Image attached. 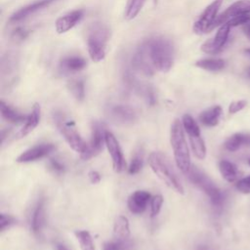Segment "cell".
I'll return each mask as SVG.
<instances>
[{"mask_svg": "<svg viewBox=\"0 0 250 250\" xmlns=\"http://www.w3.org/2000/svg\"><path fill=\"white\" fill-rule=\"evenodd\" d=\"M143 44L156 69L167 72L172 68L175 50L170 40L163 37H154L145 41Z\"/></svg>", "mask_w": 250, "mask_h": 250, "instance_id": "6da1fadb", "label": "cell"}, {"mask_svg": "<svg viewBox=\"0 0 250 250\" xmlns=\"http://www.w3.org/2000/svg\"><path fill=\"white\" fill-rule=\"evenodd\" d=\"M147 162L151 171L165 186L179 194L185 193V188L181 181L165 155L161 152L153 151L148 155Z\"/></svg>", "mask_w": 250, "mask_h": 250, "instance_id": "7a4b0ae2", "label": "cell"}, {"mask_svg": "<svg viewBox=\"0 0 250 250\" xmlns=\"http://www.w3.org/2000/svg\"><path fill=\"white\" fill-rule=\"evenodd\" d=\"M170 144L177 167L183 173L187 174L191 167L190 153L185 137V130L182 121L179 119H175L171 125Z\"/></svg>", "mask_w": 250, "mask_h": 250, "instance_id": "3957f363", "label": "cell"}, {"mask_svg": "<svg viewBox=\"0 0 250 250\" xmlns=\"http://www.w3.org/2000/svg\"><path fill=\"white\" fill-rule=\"evenodd\" d=\"M109 39V29L102 22H92L87 29V46L89 55L95 62L105 57V47Z\"/></svg>", "mask_w": 250, "mask_h": 250, "instance_id": "277c9868", "label": "cell"}, {"mask_svg": "<svg viewBox=\"0 0 250 250\" xmlns=\"http://www.w3.org/2000/svg\"><path fill=\"white\" fill-rule=\"evenodd\" d=\"M187 174L188 180L209 197L212 206L217 210L222 209L225 202V194L215 183L195 166H191Z\"/></svg>", "mask_w": 250, "mask_h": 250, "instance_id": "5b68a950", "label": "cell"}, {"mask_svg": "<svg viewBox=\"0 0 250 250\" xmlns=\"http://www.w3.org/2000/svg\"><path fill=\"white\" fill-rule=\"evenodd\" d=\"M55 121L59 131L63 136L65 142L71 149L80 154L87 148V144L81 138L79 133L74 128V123L66 121L62 113H55Z\"/></svg>", "mask_w": 250, "mask_h": 250, "instance_id": "8992f818", "label": "cell"}, {"mask_svg": "<svg viewBox=\"0 0 250 250\" xmlns=\"http://www.w3.org/2000/svg\"><path fill=\"white\" fill-rule=\"evenodd\" d=\"M105 132L106 130L103 124L99 122H94L92 126V134L89 144H87V148L83 153L80 154L81 159L87 161L92 157L97 156L104 148L105 145Z\"/></svg>", "mask_w": 250, "mask_h": 250, "instance_id": "52a82bcc", "label": "cell"}, {"mask_svg": "<svg viewBox=\"0 0 250 250\" xmlns=\"http://www.w3.org/2000/svg\"><path fill=\"white\" fill-rule=\"evenodd\" d=\"M223 3V0H215L206 7L198 20L193 24V31L197 34H203L212 30V25L217 18V13Z\"/></svg>", "mask_w": 250, "mask_h": 250, "instance_id": "ba28073f", "label": "cell"}, {"mask_svg": "<svg viewBox=\"0 0 250 250\" xmlns=\"http://www.w3.org/2000/svg\"><path fill=\"white\" fill-rule=\"evenodd\" d=\"M105 146L111 156L113 170L116 173L122 172L125 168V160L122 149L115 136L109 131L105 132Z\"/></svg>", "mask_w": 250, "mask_h": 250, "instance_id": "9c48e42d", "label": "cell"}, {"mask_svg": "<svg viewBox=\"0 0 250 250\" xmlns=\"http://www.w3.org/2000/svg\"><path fill=\"white\" fill-rule=\"evenodd\" d=\"M243 14H250V0H238L231 4L221 15L217 16L212 25V30L219 25L227 23L231 18Z\"/></svg>", "mask_w": 250, "mask_h": 250, "instance_id": "30bf717a", "label": "cell"}, {"mask_svg": "<svg viewBox=\"0 0 250 250\" xmlns=\"http://www.w3.org/2000/svg\"><path fill=\"white\" fill-rule=\"evenodd\" d=\"M229 29H230V26L229 25V23L222 24L218 29L215 37L205 41L202 44L201 51L210 55H216L220 53L228 40Z\"/></svg>", "mask_w": 250, "mask_h": 250, "instance_id": "8fae6325", "label": "cell"}, {"mask_svg": "<svg viewBox=\"0 0 250 250\" xmlns=\"http://www.w3.org/2000/svg\"><path fill=\"white\" fill-rule=\"evenodd\" d=\"M54 149H55V146L53 144H48V143L39 144L21 152L16 158V161L19 163H27V162L36 161L38 159H41L47 156Z\"/></svg>", "mask_w": 250, "mask_h": 250, "instance_id": "7c38bea8", "label": "cell"}, {"mask_svg": "<svg viewBox=\"0 0 250 250\" xmlns=\"http://www.w3.org/2000/svg\"><path fill=\"white\" fill-rule=\"evenodd\" d=\"M133 65L134 67L145 74L146 76H151L153 75L155 71V67L146 50V47L144 44L140 46L138 51L133 57Z\"/></svg>", "mask_w": 250, "mask_h": 250, "instance_id": "4fadbf2b", "label": "cell"}, {"mask_svg": "<svg viewBox=\"0 0 250 250\" xmlns=\"http://www.w3.org/2000/svg\"><path fill=\"white\" fill-rule=\"evenodd\" d=\"M110 118L119 124H132L137 120L135 109L126 104H115L109 108Z\"/></svg>", "mask_w": 250, "mask_h": 250, "instance_id": "5bb4252c", "label": "cell"}, {"mask_svg": "<svg viewBox=\"0 0 250 250\" xmlns=\"http://www.w3.org/2000/svg\"><path fill=\"white\" fill-rule=\"evenodd\" d=\"M151 195L146 190H136L128 198L127 205L131 213L142 214L146 209L148 202H150Z\"/></svg>", "mask_w": 250, "mask_h": 250, "instance_id": "9a60e30c", "label": "cell"}, {"mask_svg": "<svg viewBox=\"0 0 250 250\" xmlns=\"http://www.w3.org/2000/svg\"><path fill=\"white\" fill-rule=\"evenodd\" d=\"M83 17L82 10H74L60 17L56 21V31L60 34L70 30L76 23L80 21Z\"/></svg>", "mask_w": 250, "mask_h": 250, "instance_id": "2e32d148", "label": "cell"}, {"mask_svg": "<svg viewBox=\"0 0 250 250\" xmlns=\"http://www.w3.org/2000/svg\"><path fill=\"white\" fill-rule=\"evenodd\" d=\"M45 217H46L45 216V199L40 198L32 211L31 221H30L31 229L35 235L40 234L45 225Z\"/></svg>", "mask_w": 250, "mask_h": 250, "instance_id": "e0dca14e", "label": "cell"}, {"mask_svg": "<svg viewBox=\"0 0 250 250\" xmlns=\"http://www.w3.org/2000/svg\"><path fill=\"white\" fill-rule=\"evenodd\" d=\"M40 113H41L40 105L38 104H34L32 106L31 112L27 115V118H26L24 124L17 133L18 138L25 137L26 135L31 133L37 127V125L39 124V121H40Z\"/></svg>", "mask_w": 250, "mask_h": 250, "instance_id": "ac0fdd59", "label": "cell"}, {"mask_svg": "<svg viewBox=\"0 0 250 250\" xmlns=\"http://www.w3.org/2000/svg\"><path fill=\"white\" fill-rule=\"evenodd\" d=\"M52 1L53 0H39V1L33 2L32 4L27 5L25 7H22L11 16L10 21H20L25 19L26 17H28L29 15L39 11L40 9H42L46 6H48Z\"/></svg>", "mask_w": 250, "mask_h": 250, "instance_id": "d6986e66", "label": "cell"}, {"mask_svg": "<svg viewBox=\"0 0 250 250\" xmlns=\"http://www.w3.org/2000/svg\"><path fill=\"white\" fill-rule=\"evenodd\" d=\"M222 113H223V109L220 105L211 106L203 110L199 114V121L207 127H214L219 124Z\"/></svg>", "mask_w": 250, "mask_h": 250, "instance_id": "ffe728a7", "label": "cell"}, {"mask_svg": "<svg viewBox=\"0 0 250 250\" xmlns=\"http://www.w3.org/2000/svg\"><path fill=\"white\" fill-rule=\"evenodd\" d=\"M242 146H250V133H235L225 142V148L229 151H236Z\"/></svg>", "mask_w": 250, "mask_h": 250, "instance_id": "44dd1931", "label": "cell"}, {"mask_svg": "<svg viewBox=\"0 0 250 250\" xmlns=\"http://www.w3.org/2000/svg\"><path fill=\"white\" fill-rule=\"evenodd\" d=\"M0 111L2 117L13 124H21L25 122L27 115L21 114L17 110H15L13 107H11L9 104H7L4 101L0 102Z\"/></svg>", "mask_w": 250, "mask_h": 250, "instance_id": "7402d4cb", "label": "cell"}, {"mask_svg": "<svg viewBox=\"0 0 250 250\" xmlns=\"http://www.w3.org/2000/svg\"><path fill=\"white\" fill-rule=\"evenodd\" d=\"M86 61L78 56H71L62 59L60 67L64 72H77L85 68Z\"/></svg>", "mask_w": 250, "mask_h": 250, "instance_id": "603a6c76", "label": "cell"}, {"mask_svg": "<svg viewBox=\"0 0 250 250\" xmlns=\"http://www.w3.org/2000/svg\"><path fill=\"white\" fill-rule=\"evenodd\" d=\"M219 170L222 175V177L229 183H233L238 179L239 177V170L237 169L236 165L229 160L223 159L219 162Z\"/></svg>", "mask_w": 250, "mask_h": 250, "instance_id": "cb8c5ba5", "label": "cell"}, {"mask_svg": "<svg viewBox=\"0 0 250 250\" xmlns=\"http://www.w3.org/2000/svg\"><path fill=\"white\" fill-rule=\"evenodd\" d=\"M113 234L117 239H127L130 236V225L125 216H117L113 223Z\"/></svg>", "mask_w": 250, "mask_h": 250, "instance_id": "d4e9b609", "label": "cell"}, {"mask_svg": "<svg viewBox=\"0 0 250 250\" xmlns=\"http://www.w3.org/2000/svg\"><path fill=\"white\" fill-rule=\"evenodd\" d=\"M188 141L194 156L201 160L204 159L206 156V146L201 135L188 136Z\"/></svg>", "mask_w": 250, "mask_h": 250, "instance_id": "484cf974", "label": "cell"}, {"mask_svg": "<svg viewBox=\"0 0 250 250\" xmlns=\"http://www.w3.org/2000/svg\"><path fill=\"white\" fill-rule=\"evenodd\" d=\"M195 65L204 70L219 71L225 67L226 62L222 59H202L197 61Z\"/></svg>", "mask_w": 250, "mask_h": 250, "instance_id": "4316f807", "label": "cell"}, {"mask_svg": "<svg viewBox=\"0 0 250 250\" xmlns=\"http://www.w3.org/2000/svg\"><path fill=\"white\" fill-rule=\"evenodd\" d=\"M74 235L80 245L81 250H95L93 238L88 230H85V229L75 230Z\"/></svg>", "mask_w": 250, "mask_h": 250, "instance_id": "83f0119b", "label": "cell"}, {"mask_svg": "<svg viewBox=\"0 0 250 250\" xmlns=\"http://www.w3.org/2000/svg\"><path fill=\"white\" fill-rule=\"evenodd\" d=\"M146 0H128L125 10V19L131 21L137 17Z\"/></svg>", "mask_w": 250, "mask_h": 250, "instance_id": "f1b7e54d", "label": "cell"}, {"mask_svg": "<svg viewBox=\"0 0 250 250\" xmlns=\"http://www.w3.org/2000/svg\"><path fill=\"white\" fill-rule=\"evenodd\" d=\"M68 90L71 93V95L77 100V101H83L85 98V87L82 80L73 79L70 80L67 84Z\"/></svg>", "mask_w": 250, "mask_h": 250, "instance_id": "f546056e", "label": "cell"}, {"mask_svg": "<svg viewBox=\"0 0 250 250\" xmlns=\"http://www.w3.org/2000/svg\"><path fill=\"white\" fill-rule=\"evenodd\" d=\"M182 124H183L184 130L188 134V136L201 135L200 134V129H199V126H198L197 122L189 114H185L183 116Z\"/></svg>", "mask_w": 250, "mask_h": 250, "instance_id": "4dcf8cb0", "label": "cell"}, {"mask_svg": "<svg viewBox=\"0 0 250 250\" xmlns=\"http://www.w3.org/2000/svg\"><path fill=\"white\" fill-rule=\"evenodd\" d=\"M133 244L127 239H117L107 241L104 244V250H132Z\"/></svg>", "mask_w": 250, "mask_h": 250, "instance_id": "1f68e13d", "label": "cell"}, {"mask_svg": "<svg viewBox=\"0 0 250 250\" xmlns=\"http://www.w3.org/2000/svg\"><path fill=\"white\" fill-rule=\"evenodd\" d=\"M143 163H144L143 153L137 152L130 161V164L128 167V173L131 175H135L139 173L143 168Z\"/></svg>", "mask_w": 250, "mask_h": 250, "instance_id": "d6a6232c", "label": "cell"}, {"mask_svg": "<svg viewBox=\"0 0 250 250\" xmlns=\"http://www.w3.org/2000/svg\"><path fill=\"white\" fill-rule=\"evenodd\" d=\"M150 216L153 218L157 216L161 210L163 204V196L161 194L153 195L150 199Z\"/></svg>", "mask_w": 250, "mask_h": 250, "instance_id": "836d02e7", "label": "cell"}, {"mask_svg": "<svg viewBox=\"0 0 250 250\" xmlns=\"http://www.w3.org/2000/svg\"><path fill=\"white\" fill-rule=\"evenodd\" d=\"M235 188L243 194H250V175L237 180Z\"/></svg>", "mask_w": 250, "mask_h": 250, "instance_id": "e575fe53", "label": "cell"}, {"mask_svg": "<svg viewBox=\"0 0 250 250\" xmlns=\"http://www.w3.org/2000/svg\"><path fill=\"white\" fill-rule=\"evenodd\" d=\"M249 21H250V14H243V15H239L231 18L227 23H229V25L231 27V26H237L240 24H245Z\"/></svg>", "mask_w": 250, "mask_h": 250, "instance_id": "d590c367", "label": "cell"}, {"mask_svg": "<svg viewBox=\"0 0 250 250\" xmlns=\"http://www.w3.org/2000/svg\"><path fill=\"white\" fill-rule=\"evenodd\" d=\"M16 223V220L14 217L6 214H1L0 215V230L4 231L7 228L11 227Z\"/></svg>", "mask_w": 250, "mask_h": 250, "instance_id": "8d00e7d4", "label": "cell"}, {"mask_svg": "<svg viewBox=\"0 0 250 250\" xmlns=\"http://www.w3.org/2000/svg\"><path fill=\"white\" fill-rule=\"evenodd\" d=\"M247 104V102L245 100H240V101H235L230 103L229 106V112L231 114H234L240 110H242Z\"/></svg>", "mask_w": 250, "mask_h": 250, "instance_id": "74e56055", "label": "cell"}, {"mask_svg": "<svg viewBox=\"0 0 250 250\" xmlns=\"http://www.w3.org/2000/svg\"><path fill=\"white\" fill-rule=\"evenodd\" d=\"M49 167L55 173H63V171H64L63 164L62 162H60L59 160L54 159V158H51L49 160Z\"/></svg>", "mask_w": 250, "mask_h": 250, "instance_id": "f35d334b", "label": "cell"}, {"mask_svg": "<svg viewBox=\"0 0 250 250\" xmlns=\"http://www.w3.org/2000/svg\"><path fill=\"white\" fill-rule=\"evenodd\" d=\"M27 34H28L27 30H25L22 27H19L16 30H14L13 38L17 39V40H22V39H24L27 36Z\"/></svg>", "mask_w": 250, "mask_h": 250, "instance_id": "ab89813d", "label": "cell"}, {"mask_svg": "<svg viewBox=\"0 0 250 250\" xmlns=\"http://www.w3.org/2000/svg\"><path fill=\"white\" fill-rule=\"evenodd\" d=\"M88 178H89V181L91 182V184H93V185H97L101 182L100 173L97 171H94V170H92L88 173Z\"/></svg>", "mask_w": 250, "mask_h": 250, "instance_id": "60d3db41", "label": "cell"}, {"mask_svg": "<svg viewBox=\"0 0 250 250\" xmlns=\"http://www.w3.org/2000/svg\"><path fill=\"white\" fill-rule=\"evenodd\" d=\"M242 30H243L245 36L250 40V21L247 22V23H245V24H243Z\"/></svg>", "mask_w": 250, "mask_h": 250, "instance_id": "b9f144b4", "label": "cell"}, {"mask_svg": "<svg viewBox=\"0 0 250 250\" xmlns=\"http://www.w3.org/2000/svg\"><path fill=\"white\" fill-rule=\"evenodd\" d=\"M57 250H68V249L62 244H57Z\"/></svg>", "mask_w": 250, "mask_h": 250, "instance_id": "7bdbcfd3", "label": "cell"}, {"mask_svg": "<svg viewBox=\"0 0 250 250\" xmlns=\"http://www.w3.org/2000/svg\"><path fill=\"white\" fill-rule=\"evenodd\" d=\"M245 52H246V53H248V54L250 55V48H249V49H246V50H245Z\"/></svg>", "mask_w": 250, "mask_h": 250, "instance_id": "ee69618b", "label": "cell"}, {"mask_svg": "<svg viewBox=\"0 0 250 250\" xmlns=\"http://www.w3.org/2000/svg\"><path fill=\"white\" fill-rule=\"evenodd\" d=\"M198 250H208V249H206V248H204V247H202V248H199Z\"/></svg>", "mask_w": 250, "mask_h": 250, "instance_id": "f6af8a7d", "label": "cell"}, {"mask_svg": "<svg viewBox=\"0 0 250 250\" xmlns=\"http://www.w3.org/2000/svg\"><path fill=\"white\" fill-rule=\"evenodd\" d=\"M248 75H249V77H250V67H249V69H248Z\"/></svg>", "mask_w": 250, "mask_h": 250, "instance_id": "bcb514c9", "label": "cell"}, {"mask_svg": "<svg viewBox=\"0 0 250 250\" xmlns=\"http://www.w3.org/2000/svg\"><path fill=\"white\" fill-rule=\"evenodd\" d=\"M248 164L250 165V158H249V160H248Z\"/></svg>", "mask_w": 250, "mask_h": 250, "instance_id": "7dc6e473", "label": "cell"}]
</instances>
